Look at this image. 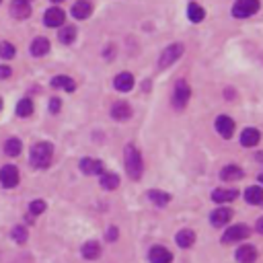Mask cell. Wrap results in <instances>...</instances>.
Segmentation results:
<instances>
[{
  "label": "cell",
  "mask_w": 263,
  "mask_h": 263,
  "mask_svg": "<svg viewBox=\"0 0 263 263\" xmlns=\"http://www.w3.org/2000/svg\"><path fill=\"white\" fill-rule=\"evenodd\" d=\"M33 113V101L31 99H21L17 103V115L21 117H29Z\"/></svg>",
  "instance_id": "30"
},
{
  "label": "cell",
  "mask_w": 263,
  "mask_h": 263,
  "mask_svg": "<svg viewBox=\"0 0 263 263\" xmlns=\"http://www.w3.org/2000/svg\"><path fill=\"white\" fill-rule=\"evenodd\" d=\"M148 198H150L152 202H155L157 206H167V204H169V200H171L169 193L158 191V189H150V191H148Z\"/></svg>",
  "instance_id": "28"
},
{
  "label": "cell",
  "mask_w": 263,
  "mask_h": 263,
  "mask_svg": "<svg viewBox=\"0 0 263 263\" xmlns=\"http://www.w3.org/2000/svg\"><path fill=\"white\" fill-rule=\"evenodd\" d=\"M0 56L10 60L12 56H15V46L8 44V41H2V44H0Z\"/></svg>",
  "instance_id": "32"
},
{
  "label": "cell",
  "mask_w": 263,
  "mask_h": 263,
  "mask_svg": "<svg viewBox=\"0 0 263 263\" xmlns=\"http://www.w3.org/2000/svg\"><path fill=\"white\" fill-rule=\"evenodd\" d=\"M245 200H247L249 204H253V206L261 204V202H263V189H261V187H257V185L249 187V189L245 191Z\"/></svg>",
  "instance_id": "25"
},
{
  "label": "cell",
  "mask_w": 263,
  "mask_h": 263,
  "mask_svg": "<svg viewBox=\"0 0 263 263\" xmlns=\"http://www.w3.org/2000/svg\"><path fill=\"white\" fill-rule=\"evenodd\" d=\"M237 198V189H214L212 191V200L218 204H224V202H232Z\"/></svg>",
  "instance_id": "22"
},
{
  "label": "cell",
  "mask_w": 263,
  "mask_h": 263,
  "mask_svg": "<svg viewBox=\"0 0 263 263\" xmlns=\"http://www.w3.org/2000/svg\"><path fill=\"white\" fill-rule=\"evenodd\" d=\"M50 111H52V113H58V111H60V99H52V103H50Z\"/></svg>",
  "instance_id": "35"
},
{
  "label": "cell",
  "mask_w": 263,
  "mask_h": 263,
  "mask_svg": "<svg viewBox=\"0 0 263 263\" xmlns=\"http://www.w3.org/2000/svg\"><path fill=\"white\" fill-rule=\"evenodd\" d=\"M52 2H64V0H52Z\"/></svg>",
  "instance_id": "39"
},
{
  "label": "cell",
  "mask_w": 263,
  "mask_h": 263,
  "mask_svg": "<svg viewBox=\"0 0 263 263\" xmlns=\"http://www.w3.org/2000/svg\"><path fill=\"white\" fill-rule=\"evenodd\" d=\"M255 259H257V249L253 245L239 247V251H237V261L239 263H255Z\"/></svg>",
  "instance_id": "12"
},
{
  "label": "cell",
  "mask_w": 263,
  "mask_h": 263,
  "mask_svg": "<svg viewBox=\"0 0 263 263\" xmlns=\"http://www.w3.org/2000/svg\"><path fill=\"white\" fill-rule=\"evenodd\" d=\"M64 21H66V15H64V10H60V8H50L46 12V17H44V23L48 27H62Z\"/></svg>",
  "instance_id": "10"
},
{
  "label": "cell",
  "mask_w": 263,
  "mask_h": 263,
  "mask_svg": "<svg viewBox=\"0 0 263 263\" xmlns=\"http://www.w3.org/2000/svg\"><path fill=\"white\" fill-rule=\"evenodd\" d=\"M220 177H222V181H239V179H243V169H239L237 164H228L222 169Z\"/></svg>",
  "instance_id": "21"
},
{
  "label": "cell",
  "mask_w": 263,
  "mask_h": 263,
  "mask_svg": "<svg viewBox=\"0 0 263 263\" xmlns=\"http://www.w3.org/2000/svg\"><path fill=\"white\" fill-rule=\"evenodd\" d=\"M216 130L222 138H232L234 134V121L228 117V115H220L216 119Z\"/></svg>",
  "instance_id": "9"
},
{
  "label": "cell",
  "mask_w": 263,
  "mask_h": 263,
  "mask_svg": "<svg viewBox=\"0 0 263 263\" xmlns=\"http://www.w3.org/2000/svg\"><path fill=\"white\" fill-rule=\"evenodd\" d=\"M175 241H177V245L179 247H183V249H189L193 243H196V232L193 230H189V228H183L181 232L175 237Z\"/></svg>",
  "instance_id": "20"
},
{
  "label": "cell",
  "mask_w": 263,
  "mask_h": 263,
  "mask_svg": "<svg viewBox=\"0 0 263 263\" xmlns=\"http://www.w3.org/2000/svg\"><path fill=\"white\" fill-rule=\"evenodd\" d=\"M115 89L119 91V93H128V91H132V87H134V76L130 74V72H121V74H117L115 76Z\"/></svg>",
  "instance_id": "17"
},
{
  "label": "cell",
  "mask_w": 263,
  "mask_h": 263,
  "mask_svg": "<svg viewBox=\"0 0 263 263\" xmlns=\"http://www.w3.org/2000/svg\"><path fill=\"white\" fill-rule=\"evenodd\" d=\"M58 37H60L62 44H72L74 37H76V29H74V27H70V25H66V27H62V29H60Z\"/></svg>",
  "instance_id": "31"
},
{
  "label": "cell",
  "mask_w": 263,
  "mask_h": 263,
  "mask_svg": "<svg viewBox=\"0 0 263 263\" xmlns=\"http://www.w3.org/2000/svg\"><path fill=\"white\" fill-rule=\"evenodd\" d=\"M230 218H232V212H230V210H226V208H220V210L212 212L210 222H212L214 226H224V224H228V222H230Z\"/></svg>",
  "instance_id": "18"
},
{
  "label": "cell",
  "mask_w": 263,
  "mask_h": 263,
  "mask_svg": "<svg viewBox=\"0 0 263 263\" xmlns=\"http://www.w3.org/2000/svg\"><path fill=\"white\" fill-rule=\"evenodd\" d=\"M91 12H93V6H91L89 0H78V2L72 6V17L74 19H80V21L89 19Z\"/></svg>",
  "instance_id": "13"
},
{
  "label": "cell",
  "mask_w": 263,
  "mask_h": 263,
  "mask_svg": "<svg viewBox=\"0 0 263 263\" xmlns=\"http://www.w3.org/2000/svg\"><path fill=\"white\" fill-rule=\"evenodd\" d=\"M181 56H183V46L181 44H173V46H169L167 50L162 52V56L158 60V66L160 68H169L173 62H177Z\"/></svg>",
  "instance_id": "5"
},
{
  "label": "cell",
  "mask_w": 263,
  "mask_h": 263,
  "mask_svg": "<svg viewBox=\"0 0 263 263\" xmlns=\"http://www.w3.org/2000/svg\"><path fill=\"white\" fill-rule=\"evenodd\" d=\"M80 171L87 175H101L103 173V162L97 158H82L80 160Z\"/></svg>",
  "instance_id": "11"
},
{
  "label": "cell",
  "mask_w": 263,
  "mask_h": 263,
  "mask_svg": "<svg viewBox=\"0 0 263 263\" xmlns=\"http://www.w3.org/2000/svg\"><path fill=\"white\" fill-rule=\"evenodd\" d=\"M259 10V0H237V4L232 8V15L237 19H247L255 15Z\"/></svg>",
  "instance_id": "3"
},
{
  "label": "cell",
  "mask_w": 263,
  "mask_h": 263,
  "mask_svg": "<svg viewBox=\"0 0 263 263\" xmlns=\"http://www.w3.org/2000/svg\"><path fill=\"white\" fill-rule=\"evenodd\" d=\"M52 85L56 87V89H64V91H68V93H72L74 89H76V82L70 78V76H56L52 80Z\"/></svg>",
  "instance_id": "24"
},
{
  "label": "cell",
  "mask_w": 263,
  "mask_h": 263,
  "mask_svg": "<svg viewBox=\"0 0 263 263\" xmlns=\"http://www.w3.org/2000/svg\"><path fill=\"white\" fill-rule=\"evenodd\" d=\"M19 183V171L17 167H12V164H4L2 169H0V185L10 189Z\"/></svg>",
  "instance_id": "6"
},
{
  "label": "cell",
  "mask_w": 263,
  "mask_h": 263,
  "mask_svg": "<svg viewBox=\"0 0 263 263\" xmlns=\"http://www.w3.org/2000/svg\"><path fill=\"white\" fill-rule=\"evenodd\" d=\"M52 157H53V148H52V144H48V142L35 144V146L31 148V155H29L31 164H33L35 169H46V167H50Z\"/></svg>",
  "instance_id": "1"
},
{
  "label": "cell",
  "mask_w": 263,
  "mask_h": 263,
  "mask_svg": "<svg viewBox=\"0 0 263 263\" xmlns=\"http://www.w3.org/2000/svg\"><path fill=\"white\" fill-rule=\"evenodd\" d=\"M101 185H103V189H115L117 185H119V177L115 175V173H103L101 175Z\"/></svg>",
  "instance_id": "29"
},
{
  "label": "cell",
  "mask_w": 263,
  "mask_h": 263,
  "mask_svg": "<svg viewBox=\"0 0 263 263\" xmlns=\"http://www.w3.org/2000/svg\"><path fill=\"white\" fill-rule=\"evenodd\" d=\"M29 50H31V56L41 58V56H46V53L50 52V41L46 37H37V39L31 41V48Z\"/></svg>",
  "instance_id": "16"
},
{
  "label": "cell",
  "mask_w": 263,
  "mask_h": 263,
  "mask_svg": "<svg viewBox=\"0 0 263 263\" xmlns=\"http://www.w3.org/2000/svg\"><path fill=\"white\" fill-rule=\"evenodd\" d=\"M173 255L164 247H152L150 249V263H171Z\"/></svg>",
  "instance_id": "14"
},
{
  "label": "cell",
  "mask_w": 263,
  "mask_h": 263,
  "mask_svg": "<svg viewBox=\"0 0 263 263\" xmlns=\"http://www.w3.org/2000/svg\"><path fill=\"white\" fill-rule=\"evenodd\" d=\"M29 212H31L33 216H37V214H44V212H46V202H41V200H35V202H31V206H29Z\"/></svg>",
  "instance_id": "34"
},
{
  "label": "cell",
  "mask_w": 263,
  "mask_h": 263,
  "mask_svg": "<svg viewBox=\"0 0 263 263\" xmlns=\"http://www.w3.org/2000/svg\"><path fill=\"white\" fill-rule=\"evenodd\" d=\"M111 115H113V119H117V121H126V119H130V115H132V107H130L126 101H119V103H115V105L111 107Z\"/></svg>",
  "instance_id": "15"
},
{
  "label": "cell",
  "mask_w": 263,
  "mask_h": 263,
  "mask_svg": "<svg viewBox=\"0 0 263 263\" xmlns=\"http://www.w3.org/2000/svg\"><path fill=\"white\" fill-rule=\"evenodd\" d=\"M126 171H128V175L134 179V181H138V179L142 177V171H144L140 152H138V148L132 146V144L126 146Z\"/></svg>",
  "instance_id": "2"
},
{
  "label": "cell",
  "mask_w": 263,
  "mask_h": 263,
  "mask_svg": "<svg viewBox=\"0 0 263 263\" xmlns=\"http://www.w3.org/2000/svg\"><path fill=\"white\" fill-rule=\"evenodd\" d=\"M257 232H263V220L261 218L257 220Z\"/></svg>",
  "instance_id": "38"
},
{
  "label": "cell",
  "mask_w": 263,
  "mask_h": 263,
  "mask_svg": "<svg viewBox=\"0 0 263 263\" xmlns=\"http://www.w3.org/2000/svg\"><path fill=\"white\" fill-rule=\"evenodd\" d=\"M249 237V228L245 224H234L230 226L226 232H224V237H222V243L228 245V243H237V241H243Z\"/></svg>",
  "instance_id": "7"
},
{
  "label": "cell",
  "mask_w": 263,
  "mask_h": 263,
  "mask_svg": "<svg viewBox=\"0 0 263 263\" xmlns=\"http://www.w3.org/2000/svg\"><path fill=\"white\" fill-rule=\"evenodd\" d=\"M21 148H23V144H21V140H17V138H10V140L4 142V152L8 157H19Z\"/></svg>",
  "instance_id": "27"
},
{
  "label": "cell",
  "mask_w": 263,
  "mask_h": 263,
  "mask_svg": "<svg viewBox=\"0 0 263 263\" xmlns=\"http://www.w3.org/2000/svg\"><path fill=\"white\" fill-rule=\"evenodd\" d=\"M187 17H189V21L191 23H202L204 21V17H206V12H204V8L200 6V4H189V8H187Z\"/></svg>",
  "instance_id": "26"
},
{
  "label": "cell",
  "mask_w": 263,
  "mask_h": 263,
  "mask_svg": "<svg viewBox=\"0 0 263 263\" xmlns=\"http://www.w3.org/2000/svg\"><path fill=\"white\" fill-rule=\"evenodd\" d=\"M10 76V68L8 66H0V78H8Z\"/></svg>",
  "instance_id": "37"
},
{
  "label": "cell",
  "mask_w": 263,
  "mask_h": 263,
  "mask_svg": "<svg viewBox=\"0 0 263 263\" xmlns=\"http://www.w3.org/2000/svg\"><path fill=\"white\" fill-rule=\"evenodd\" d=\"M0 109H2V99H0Z\"/></svg>",
  "instance_id": "40"
},
{
  "label": "cell",
  "mask_w": 263,
  "mask_h": 263,
  "mask_svg": "<svg viewBox=\"0 0 263 263\" xmlns=\"http://www.w3.org/2000/svg\"><path fill=\"white\" fill-rule=\"evenodd\" d=\"M117 234H119V232H117V228H115V226H111V228L107 230V241H115V239H117Z\"/></svg>",
  "instance_id": "36"
},
{
  "label": "cell",
  "mask_w": 263,
  "mask_h": 263,
  "mask_svg": "<svg viewBox=\"0 0 263 263\" xmlns=\"http://www.w3.org/2000/svg\"><path fill=\"white\" fill-rule=\"evenodd\" d=\"M259 140H261V134H259L257 128H247L243 132V136H241V144L243 146H257Z\"/></svg>",
  "instance_id": "19"
},
{
  "label": "cell",
  "mask_w": 263,
  "mask_h": 263,
  "mask_svg": "<svg viewBox=\"0 0 263 263\" xmlns=\"http://www.w3.org/2000/svg\"><path fill=\"white\" fill-rule=\"evenodd\" d=\"M12 239L17 243H25L27 241V228L25 226H15L12 228Z\"/></svg>",
  "instance_id": "33"
},
{
  "label": "cell",
  "mask_w": 263,
  "mask_h": 263,
  "mask_svg": "<svg viewBox=\"0 0 263 263\" xmlns=\"http://www.w3.org/2000/svg\"><path fill=\"white\" fill-rule=\"evenodd\" d=\"M10 15L15 19H27L31 15V2L29 0H12L10 2Z\"/></svg>",
  "instance_id": "8"
},
{
  "label": "cell",
  "mask_w": 263,
  "mask_h": 263,
  "mask_svg": "<svg viewBox=\"0 0 263 263\" xmlns=\"http://www.w3.org/2000/svg\"><path fill=\"white\" fill-rule=\"evenodd\" d=\"M191 97V91H189V85L185 80H179L175 85V91H173V105L175 109H183Z\"/></svg>",
  "instance_id": "4"
},
{
  "label": "cell",
  "mask_w": 263,
  "mask_h": 263,
  "mask_svg": "<svg viewBox=\"0 0 263 263\" xmlns=\"http://www.w3.org/2000/svg\"><path fill=\"white\" fill-rule=\"evenodd\" d=\"M99 255H101V247H99V243H95V241H89L85 247H82V257L85 259H99Z\"/></svg>",
  "instance_id": "23"
}]
</instances>
